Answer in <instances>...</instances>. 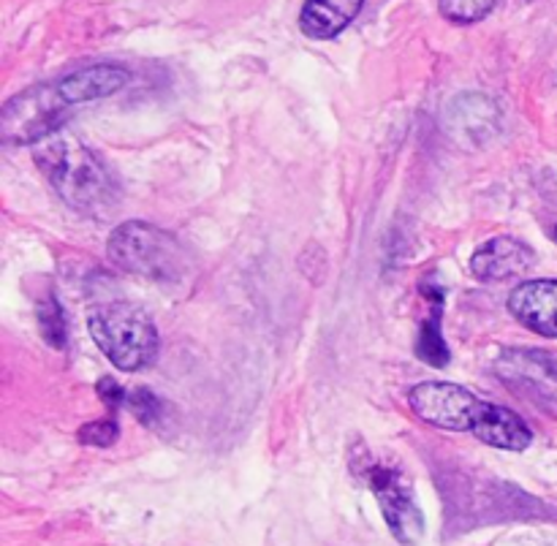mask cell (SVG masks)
<instances>
[{"label":"cell","instance_id":"6da1fadb","mask_svg":"<svg viewBox=\"0 0 557 546\" xmlns=\"http://www.w3.org/2000/svg\"><path fill=\"white\" fill-rule=\"evenodd\" d=\"M33 161L71 210L101 221L117 207L120 188L109 166L71 131L60 128L33 145Z\"/></svg>","mask_w":557,"mask_h":546},{"label":"cell","instance_id":"7a4b0ae2","mask_svg":"<svg viewBox=\"0 0 557 546\" xmlns=\"http://www.w3.org/2000/svg\"><path fill=\"white\" fill-rule=\"evenodd\" d=\"M109 261L141 281L174 286L190 272V253L174 234L145 221H125L109 234Z\"/></svg>","mask_w":557,"mask_h":546},{"label":"cell","instance_id":"3957f363","mask_svg":"<svg viewBox=\"0 0 557 546\" xmlns=\"http://www.w3.org/2000/svg\"><path fill=\"white\" fill-rule=\"evenodd\" d=\"M87 330L103 357L123 373H136L156 362L158 326L145 308L125 299L92 305L87 313Z\"/></svg>","mask_w":557,"mask_h":546},{"label":"cell","instance_id":"277c9868","mask_svg":"<svg viewBox=\"0 0 557 546\" xmlns=\"http://www.w3.org/2000/svg\"><path fill=\"white\" fill-rule=\"evenodd\" d=\"M362 482L373 489L381 506L386 528L403 546H417L424 538V514L417 504L411 482L397 462L375 460L373 455L362 457V466H354Z\"/></svg>","mask_w":557,"mask_h":546},{"label":"cell","instance_id":"5b68a950","mask_svg":"<svg viewBox=\"0 0 557 546\" xmlns=\"http://www.w3.org/2000/svg\"><path fill=\"white\" fill-rule=\"evenodd\" d=\"M71 109L74 103H69L58 82L27 87L0 109V139L5 145H38L49 134L63 128Z\"/></svg>","mask_w":557,"mask_h":546},{"label":"cell","instance_id":"8992f818","mask_svg":"<svg viewBox=\"0 0 557 546\" xmlns=\"http://www.w3.org/2000/svg\"><path fill=\"white\" fill-rule=\"evenodd\" d=\"M479 402L471 389L449 381H422L408 395V406L422 422L449 433H471Z\"/></svg>","mask_w":557,"mask_h":546},{"label":"cell","instance_id":"52a82bcc","mask_svg":"<svg viewBox=\"0 0 557 546\" xmlns=\"http://www.w3.org/2000/svg\"><path fill=\"white\" fill-rule=\"evenodd\" d=\"M498 379L517 395L539 406L557 408V359L536 351H506L498 359Z\"/></svg>","mask_w":557,"mask_h":546},{"label":"cell","instance_id":"ba28073f","mask_svg":"<svg viewBox=\"0 0 557 546\" xmlns=\"http://www.w3.org/2000/svg\"><path fill=\"white\" fill-rule=\"evenodd\" d=\"M536 264V253L522 239L493 237L471 256V272L482 283H504L522 277Z\"/></svg>","mask_w":557,"mask_h":546},{"label":"cell","instance_id":"9c48e42d","mask_svg":"<svg viewBox=\"0 0 557 546\" xmlns=\"http://www.w3.org/2000/svg\"><path fill=\"white\" fill-rule=\"evenodd\" d=\"M509 313L536 335L557 337V281H525L509 294Z\"/></svg>","mask_w":557,"mask_h":546},{"label":"cell","instance_id":"30bf717a","mask_svg":"<svg viewBox=\"0 0 557 546\" xmlns=\"http://www.w3.org/2000/svg\"><path fill=\"white\" fill-rule=\"evenodd\" d=\"M471 435L482 440V444L504 451H525L533 444L531 427L515 411L487 400L479 402Z\"/></svg>","mask_w":557,"mask_h":546},{"label":"cell","instance_id":"8fae6325","mask_svg":"<svg viewBox=\"0 0 557 546\" xmlns=\"http://www.w3.org/2000/svg\"><path fill=\"white\" fill-rule=\"evenodd\" d=\"M128 82H131V71L123 69V65L96 63L63 76L58 85L60 90H63V96L69 98V103H74L76 107V103L101 101V98L114 96V92L123 90Z\"/></svg>","mask_w":557,"mask_h":546},{"label":"cell","instance_id":"7c38bea8","mask_svg":"<svg viewBox=\"0 0 557 546\" xmlns=\"http://www.w3.org/2000/svg\"><path fill=\"white\" fill-rule=\"evenodd\" d=\"M364 0H305L299 11V30L313 41L337 38L362 11Z\"/></svg>","mask_w":557,"mask_h":546},{"label":"cell","instance_id":"4fadbf2b","mask_svg":"<svg viewBox=\"0 0 557 546\" xmlns=\"http://www.w3.org/2000/svg\"><path fill=\"white\" fill-rule=\"evenodd\" d=\"M441 319H444V294L435 288L433 302H430V315L422 321L417 335V357L422 362L433 364V368H446L451 359L444 340V332H441Z\"/></svg>","mask_w":557,"mask_h":546},{"label":"cell","instance_id":"5bb4252c","mask_svg":"<svg viewBox=\"0 0 557 546\" xmlns=\"http://www.w3.org/2000/svg\"><path fill=\"white\" fill-rule=\"evenodd\" d=\"M36 315L44 340H47L54 351H63V348L69 346V324H65V313L52 291H49L47 297L38 299Z\"/></svg>","mask_w":557,"mask_h":546},{"label":"cell","instance_id":"9a60e30c","mask_svg":"<svg viewBox=\"0 0 557 546\" xmlns=\"http://www.w3.org/2000/svg\"><path fill=\"white\" fill-rule=\"evenodd\" d=\"M500 0H438L441 14L455 25H476L487 20Z\"/></svg>","mask_w":557,"mask_h":546},{"label":"cell","instance_id":"2e32d148","mask_svg":"<svg viewBox=\"0 0 557 546\" xmlns=\"http://www.w3.org/2000/svg\"><path fill=\"white\" fill-rule=\"evenodd\" d=\"M125 406H128L131 411H134V417L150 430H161L163 419H166V413H163V400L161 397L152 395L150 389L128 392V400H125Z\"/></svg>","mask_w":557,"mask_h":546},{"label":"cell","instance_id":"e0dca14e","mask_svg":"<svg viewBox=\"0 0 557 546\" xmlns=\"http://www.w3.org/2000/svg\"><path fill=\"white\" fill-rule=\"evenodd\" d=\"M76 435H79V444L107 449V446H112L114 440H117L120 427H117V422H114V417H107V419H98V422L85 424V427H82Z\"/></svg>","mask_w":557,"mask_h":546},{"label":"cell","instance_id":"ac0fdd59","mask_svg":"<svg viewBox=\"0 0 557 546\" xmlns=\"http://www.w3.org/2000/svg\"><path fill=\"white\" fill-rule=\"evenodd\" d=\"M96 389H98V397H101V402L109 408L112 417L125 406V400H128V392H125L114 379H101Z\"/></svg>","mask_w":557,"mask_h":546},{"label":"cell","instance_id":"d6986e66","mask_svg":"<svg viewBox=\"0 0 557 546\" xmlns=\"http://www.w3.org/2000/svg\"><path fill=\"white\" fill-rule=\"evenodd\" d=\"M555 239H557V228H555Z\"/></svg>","mask_w":557,"mask_h":546}]
</instances>
